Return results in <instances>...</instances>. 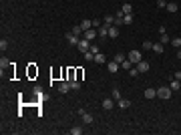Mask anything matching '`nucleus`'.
<instances>
[{"label": "nucleus", "mask_w": 181, "mask_h": 135, "mask_svg": "<svg viewBox=\"0 0 181 135\" xmlns=\"http://www.w3.org/2000/svg\"><path fill=\"white\" fill-rule=\"evenodd\" d=\"M171 87H159L157 89V97H161V99H171Z\"/></svg>", "instance_id": "obj_1"}, {"label": "nucleus", "mask_w": 181, "mask_h": 135, "mask_svg": "<svg viewBox=\"0 0 181 135\" xmlns=\"http://www.w3.org/2000/svg\"><path fill=\"white\" fill-rule=\"evenodd\" d=\"M77 48H79V50H81V52L85 54V52H87V50L90 48V41H89V39H85V37H83V39L79 41V45H77Z\"/></svg>", "instance_id": "obj_2"}, {"label": "nucleus", "mask_w": 181, "mask_h": 135, "mask_svg": "<svg viewBox=\"0 0 181 135\" xmlns=\"http://www.w3.org/2000/svg\"><path fill=\"white\" fill-rule=\"evenodd\" d=\"M173 77H175L177 81H181V71H175V75H173Z\"/></svg>", "instance_id": "obj_40"}, {"label": "nucleus", "mask_w": 181, "mask_h": 135, "mask_svg": "<svg viewBox=\"0 0 181 135\" xmlns=\"http://www.w3.org/2000/svg\"><path fill=\"white\" fill-rule=\"evenodd\" d=\"M85 59H87V61H95V52L87 50V52H85Z\"/></svg>", "instance_id": "obj_35"}, {"label": "nucleus", "mask_w": 181, "mask_h": 135, "mask_svg": "<svg viewBox=\"0 0 181 135\" xmlns=\"http://www.w3.org/2000/svg\"><path fill=\"white\" fill-rule=\"evenodd\" d=\"M171 45L175 46V48H179V46H181V37H177V39H173V41H171Z\"/></svg>", "instance_id": "obj_33"}, {"label": "nucleus", "mask_w": 181, "mask_h": 135, "mask_svg": "<svg viewBox=\"0 0 181 135\" xmlns=\"http://www.w3.org/2000/svg\"><path fill=\"white\" fill-rule=\"evenodd\" d=\"M90 52H95V54H97V52H99V46H95V45H90V48H89Z\"/></svg>", "instance_id": "obj_39"}, {"label": "nucleus", "mask_w": 181, "mask_h": 135, "mask_svg": "<svg viewBox=\"0 0 181 135\" xmlns=\"http://www.w3.org/2000/svg\"><path fill=\"white\" fill-rule=\"evenodd\" d=\"M113 107H115V99H105V101H103V109H105V111H111Z\"/></svg>", "instance_id": "obj_8"}, {"label": "nucleus", "mask_w": 181, "mask_h": 135, "mask_svg": "<svg viewBox=\"0 0 181 135\" xmlns=\"http://www.w3.org/2000/svg\"><path fill=\"white\" fill-rule=\"evenodd\" d=\"M177 8H179V6H177L175 2H169V4H167V10H169V12H177Z\"/></svg>", "instance_id": "obj_27"}, {"label": "nucleus", "mask_w": 181, "mask_h": 135, "mask_svg": "<svg viewBox=\"0 0 181 135\" xmlns=\"http://www.w3.org/2000/svg\"><path fill=\"white\" fill-rule=\"evenodd\" d=\"M69 85H71V89H73V91H79V89H81L79 79H69Z\"/></svg>", "instance_id": "obj_13"}, {"label": "nucleus", "mask_w": 181, "mask_h": 135, "mask_svg": "<svg viewBox=\"0 0 181 135\" xmlns=\"http://www.w3.org/2000/svg\"><path fill=\"white\" fill-rule=\"evenodd\" d=\"M71 32H73V34H77V37H81V34H83V28H81V24H79V26H75Z\"/></svg>", "instance_id": "obj_30"}, {"label": "nucleus", "mask_w": 181, "mask_h": 135, "mask_svg": "<svg viewBox=\"0 0 181 135\" xmlns=\"http://www.w3.org/2000/svg\"><path fill=\"white\" fill-rule=\"evenodd\" d=\"M111 95H113V99H115V101H119V99H121V91H119V89H113V93H111Z\"/></svg>", "instance_id": "obj_31"}, {"label": "nucleus", "mask_w": 181, "mask_h": 135, "mask_svg": "<svg viewBox=\"0 0 181 135\" xmlns=\"http://www.w3.org/2000/svg\"><path fill=\"white\" fill-rule=\"evenodd\" d=\"M109 37H111V39H117V37H119V26L111 24V26H109Z\"/></svg>", "instance_id": "obj_10"}, {"label": "nucleus", "mask_w": 181, "mask_h": 135, "mask_svg": "<svg viewBox=\"0 0 181 135\" xmlns=\"http://www.w3.org/2000/svg\"><path fill=\"white\" fill-rule=\"evenodd\" d=\"M143 48H145V50H153V43H151V41H145V43H143Z\"/></svg>", "instance_id": "obj_32"}, {"label": "nucleus", "mask_w": 181, "mask_h": 135, "mask_svg": "<svg viewBox=\"0 0 181 135\" xmlns=\"http://www.w3.org/2000/svg\"><path fill=\"white\" fill-rule=\"evenodd\" d=\"M137 69H139V73H147L149 71V63L147 61H139L137 63Z\"/></svg>", "instance_id": "obj_7"}, {"label": "nucleus", "mask_w": 181, "mask_h": 135, "mask_svg": "<svg viewBox=\"0 0 181 135\" xmlns=\"http://www.w3.org/2000/svg\"><path fill=\"white\" fill-rule=\"evenodd\" d=\"M8 65H10V61H8L6 56H2V59H0V67H2V73H4V69H6Z\"/></svg>", "instance_id": "obj_25"}, {"label": "nucleus", "mask_w": 181, "mask_h": 135, "mask_svg": "<svg viewBox=\"0 0 181 135\" xmlns=\"http://www.w3.org/2000/svg\"><path fill=\"white\" fill-rule=\"evenodd\" d=\"M127 59H129L133 65H137L139 61H143V56H141V50H131V52L127 54Z\"/></svg>", "instance_id": "obj_3"}, {"label": "nucleus", "mask_w": 181, "mask_h": 135, "mask_svg": "<svg viewBox=\"0 0 181 135\" xmlns=\"http://www.w3.org/2000/svg\"><path fill=\"white\" fill-rule=\"evenodd\" d=\"M177 59H181V48H179V50H177Z\"/></svg>", "instance_id": "obj_41"}, {"label": "nucleus", "mask_w": 181, "mask_h": 135, "mask_svg": "<svg viewBox=\"0 0 181 135\" xmlns=\"http://www.w3.org/2000/svg\"><path fill=\"white\" fill-rule=\"evenodd\" d=\"M79 115H81V119H83V123H87V125H90V123L95 121V117H93L90 113H87L85 109H81V111H79Z\"/></svg>", "instance_id": "obj_4"}, {"label": "nucleus", "mask_w": 181, "mask_h": 135, "mask_svg": "<svg viewBox=\"0 0 181 135\" xmlns=\"http://www.w3.org/2000/svg\"><path fill=\"white\" fill-rule=\"evenodd\" d=\"M95 61H97L99 65H107V59H105V54H99V52H97V54H95Z\"/></svg>", "instance_id": "obj_22"}, {"label": "nucleus", "mask_w": 181, "mask_h": 135, "mask_svg": "<svg viewBox=\"0 0 181 135\" xmlns=\"http://www.w3.org/2000/svg\"><path fill=\"white\" fill-rule=\"evenodd\" d=\"M157 6H159V8H167V4H165V0H157Z\"/></svg>", "instance_id": "obj_38"}, {"label": "nucleus", "mask_w": 181, "mask_h": 135, "mask_svg": "<svg viewBox=\"0 0 181 135\" xmlns=\"http://www.w3.org/2000/svg\"><path fill=\"white\" fill-rule=\"evenodd\" d=\"M121 12H123V14H131V12H133L131 2H125V4H123V8H121Z\"/></svg>", "instance_id": "obj_15"}, {"label": "nucleus", "mask_w": 181, "mask_h": 135, "mask_svg": "<svg viewBox=\"0 0 181 135\" xmlns=\"http://www.w3.org/2000/svg\"><path fill=\"white\" fill-rule=\"evenodd\" d=\"M81 28H83V32L89 30V28H93V20H87V18H85V20L81 22Z\"/></svg>", "instance_id": "obj_18"}, {"label": "nucleus", "mask_w": 181, "mask_h": 135, "mask_svg": "<svg viewBox=\"0 0 181 135\" xmlns=\"http://www.w3.org/2000/svg\"><path fill=\"white\" fill-rule=\"evenodd\" d=\"M67 41H69V45H79L81 37H77V34H73V32H67Z\"/></svg>", "instance_id": "obj_6"}, {"label": "nucleus", "mask_w": 181, "mask_h": 135, "mask_svg": "<svg viewBox=\"0 0 181 135\" xmlns=\"http://www.w3.org/2000/svg\"><path fill=\"white\" fill-rule=\"evenodd\" d=\"M119 67H121V65H119L117 61H109V63H107V69H109V73H113V75L119 71Z\"/></svg>", "instance_id": "obj_5"}, {"label": "nucleus", "mask_w": 181, "mask_h": 135, "mask_svg": "<svg viewBox=\"0 0 181 135\" xmlns=\"http://www.w3.org/2000/svg\"><path fill=\"white\" fill-rule=\"evenodd\" d=\"M121 67H123V69H127V71H129V69H131V67H133V63H131V61H129V59H125V61H123V63H121Z\"/></svg>", "instance_id": "obj_29"}, {"label": "nucleus", "mask_w": 181, "mask_h": 135, "mask_svg": "<svg viewBox=\"0 0 181 135\" xmlns=\"http://www.w3.org/2000/svg\"><path fill=\"white\" fill-rule=\"evenodd\" d=\"M71 133H73V135H81V133H83V127H81V125H75V127L71 129Z\"/></svg>", "instance_id": "obj_26"}, {"label": "nucleus", "mask_w": 181, "mask_h": 135, "mask_svg": "<svg viewBox=\"0 0 181 135\" xmlns=\"http://www.w3.org/2000/svg\"><path fill=\"white\" fill-rule=\"evenodd\" d=\"M125 2H131V0H125Z\"/></svg>", "instance_id": "obj_42"}, {"label": "nucleus", "mask_w": 181, "mask_h": 135, "mask_svg": "<svg viewBox=\"0 0 181 135\" xmlns=\"http://www.w3.org/2000/svg\"><path fill=\"white\" fill-rule=\"evenodd\" d=\"M69 89H71V85H69V81H62V83L58 85V91H60V93H69Z\"/></svg>", "instance_id": "obj_19"}, {"label": "nucleus", "mask_w": 181, "mask_h": 135, "mask_svg": "<svg viewBox=\"0 0 181 135\" xmlns=\"http://www.w3.org/2000/svg\"><path fill=\"white\" fill-rule=\"evenodd\" d=\"M99 26H101V20L95 18V20H93V28H99Z\"/></svg>", "instance_id": "obj_37"}, {"label": "nucleus", "mask_w": 181, "mask_h": 135, "mask_svg": "<svg viewBox=\"0 0 181 135\" xmlns=\"http://www.w3.org/2000/svg\"><path fill=\"white\" fill-rule=\"evenodd\" d=\"M129 75H131V77H137V75H139V69H137V67H131V69H129Z\"/></svg>", "instance_id": "obj_36"}, {"label": "nucleus", "mask_w": 181, "mask_h": 135, "mask_svg": "<svg viewBox=\"0 0 181 135\" xmlns=\"http://www.w3.org/2000/svg\"><path fill=\"white\" fill-rule=\"evenodd\" d=\"M169 87H171V91H181V83L175 79V77H173V79H171V83H169Z\"/></svg>", "instance_id": "obj_12"}, {"label": "nucleus", "mask_w": 181, "mask_h": 135, "mask_svg": "<svg viewBox=\"0 0 181 135\" xmlns=\"http://www.w3.org/2000/svg\"><path fill=\"white\" fill-rule=\"evenodd\" d=\"M123 16H125L123 12H119V14L115 16V26H121V24H125V22H123Z\"/></svg>", "instance_id": "obj_21"}, {"label": "nucleus", "mask_w": 181, "mask_h": 135, "mask_svg": "<svg viewBox=\"0 0 181 135\" xmlns=\"http://www.w3.org/2000/svg\"><path fill=\"white\" fill-rule=\"evenodd\" d=\"M99 37H101V39H107V37H109V26H107V24H103V26H101Z\"/></svg>", "instance_id": "obj_16"}, {"label": "nucleus", "mask_w": 181, "mask_h": 135, "mask_svg": "<svg viewBox=\"0 0 181 135\" xmlns=\"http://www.w3.org/2000/svg\"><path fill=\"white\" fill-rule=\"evenodd\" d=\"M163 50H165V45H163V43H153V52L161 54Z\"/></svg>", "instance_id": "obj_11"}, {"label": "nucleus", "mask_w": 181, "mask_h": 135, "mask_svg": "<svg viewBox=\"0 0 181 135\" xmlns=\"http://www.w3.org/2000/svg\"><path fill=\"white\" fill-rule=\"evenodd\" d=\"M117 103H119V107H121V109H129V105H131V101H129V99H123V97H121Z\"/></svg>", "instance_id": "obj_17"}, {"label": "nucleus", "mask_w": 181, "mask_h": 135, "mask_svg": "<svg viewBox=\"0 0 181 135\" xmlns=\"http://www.w3.org/2000/svg\"><path fill=\"white\" fill-rule=\"evenodd\" d=\"M159 37H161V39H159V43H163V45H167V43H169V41H171V39H169V34H167V32H165V34H159Z\"/></svg>", "instance_id": "obj_28"}, {"label": "nucleus", "mask_w": 181, "mask_h": 135, "mask_svg": "<svg viewBox=\"0 0 181 135\" xmlns=\"http://www.w3.org/2000/svg\"><path fill=\"white\" fill-rule=\"evenodd\" d=\"M123 22H125V24H133V12H131V14H125V16H123Z\"/></svg>", "instance_id": "obj_23"}, {"label": "nucleus", "mask_w": 181, "mask_h": 135, "mask_svg": "<svg viewBox=\"0 0 181 135\" xmlns=\"http://www.w3.org/2000/svg\"><path fill=\"white\" fill-rule=\"evenodd\" d=\"M103 24H107V26H111V24H115V16H111V14H107V16L103 18Z\"/></svg>", "instance_id": "obj_20"}, {"label": "nucleus", "mask_w": 181, "mask_h": 135, "mask_svg": "<svg viewBox=\"0 0 181 135\" xmlns=\"http://www.w3.org/2000/svg\"><path fill=\"white\" fill-rule=\"evenodd\" d=\"M83 34H85V39H89V41H95V37H97L99 32H97L95 28H89V30H85Z\"/></svg>", "instance_id": "obj_9"}, {"label": "nucleus", "mask_w": 181, "mask_h": 135, "mask_svg": "<svg viewBox=\"0 0 181 135\" xmlns=\"http://www.w3.org/2000/svg\"><path fill=\"white\" fill-rule=\"evenodd\" d=\"M6 48H8V41L2 39V41H0V50H6Z\"/></svg>", "instance_id": "obj_34"}, {"label": "nucleus", "mask_w": 181, "mask_h": 135, "mask_svg": "<svg viewBox=\"0 0 181 135\" xmlns=\"http://www.w3.org/2000/svg\"><path fill=\"white\" fill-rule=\"evenodd\" d=\"M145 97H147V99H155V97H157V89H151V87L145 89Z\"/></svg>", "instance_id": "obj_14"}, {"label": "nucleus", "mask_w": 181, "mask_h": 135, "mask_svg": "<svg viewBox=\"0 0 181 135\" xmlns=\"http://www.w3.org/2000/svg\"><path fill=\"white\" fill-rule=\"evenodd\" d=\"M125 59H127V56H125V54H123V52H117V54H115V59H113V61H117V63H119V65H121V63H123V61H125Z\"/></svg>", "instance_id": "obj_24"}]
</instances>
